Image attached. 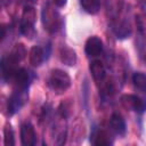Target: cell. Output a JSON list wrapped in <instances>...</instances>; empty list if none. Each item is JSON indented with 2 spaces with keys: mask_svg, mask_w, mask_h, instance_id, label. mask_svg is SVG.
<instances>
[{
  "mask_svg": "<svg viewBox=\"0 0 146 146\" xmlns=\"http://www.w3.org/2000/svg\"><path fill=\"white\" fill-rule=\"evenodd\" d=\"M80 6L87 14L96 15L100 9V0H80Z\"/></svg>",
  "mask_w": 146,
  "mask_h": 146,
  "instance_id": "15",
  "label": "cell"
},
{
  "mask_svg": "<svg viewBox=\"0 0 146 146\" xmlns=\"http://www.w3.org/2000/svg\"><path fill=\"white\" fill-rule=\"evenodd\" d=\"M5 133V145H15V139H14V131L10 125H7L3 130Z\"/></svg>",
  "mask_w": 146,
  "mask_h": 146,
  "instance_id": "16",
  "label": "cell"
},
{
  "mask_svg": "<svg viewBox=\"0 0 146 146\" xmlns=\"http://www.w3.org/2000/svg\"><path fill=\"white\" fill-rule=\"evenodd\" d=\"M55 5L52 6L50 2H47L43 5L41 10L42 24L44 30H47L49 33H56L62 27V16L55 9Z\"/></svg>",
  "mask_w": 146,
  "mask_h": 146,
  "instance_id": "3",
  "label": "cell"
},
{
  "mask_svg": "<svg viewBox=\"0 0 146 146\" xmlns=\"http://www.w3.org/2000/svg\"><path fill=\"white\" fill-rule=\"evenodd\" d=\"M51 1H52V3H54L56 7H58V8L64 7V6L66 5V2H67V0H51Z\"/></svg>",
  "mask_w": 146,
  "mask_h": 146,
  "instance_id": "17",
  "label": "cell"
},
{
  "mask_svg": "<svg viewBox=\"0 0 146 146\" xmlns=\"http://www.w3.org/2000/svg\"><path fill=\"white\" fill-rule=\"evenodd\" d=\"M103 51H104V44H103V41L98 36L92 35L88 38L84 44V52L89 58L95 59L99 57L103 54Z\"/></svg>",
  "mask_w": 146,
  "mask_h": 146,
  "instance_id": "8",
  "label": "cell"
},
{
  "mask_svg": "<svg viewBox=\"0 0 146 146\" xmlns=\"http://www.w3.org/2000/svg\"><path fill=\"white\" fill-rule=\"evenodd\" d=\"M110 129L116 136H124L127 132V124L124 119L119 113H113L110 117Z\"/></svg>",
  "mask_w": 146,
  "mask_h": 146,
  "instance_id": "10",
  "label": "cell"
},
{
  "mask_svg": "<svg viewBox=\"0 0 146 146\" xmlns=\"http://www.w3.org/2000/svg\"><path fill=\"white\" fill-rule=\"evenodd\" d=\"M131 80L133 88L140 94H143L144 97L146 98V74L143 72H135L132 74Z\"/></svg>",
  "mask_w": 146,
  "mask_h": 146,
  "instance_id": "13",
  "label": "cell"
},
{
  "mask_svg": "<svg viewBox=\"0 0 146 146\" xmlns=\"http://www.w3.org/2000/svg\"><path fill=\"white\" fill-rule=\"evenodd\" d=\"M90 140L95 145H110L112 143L110 140V135L105 130H98V129H94Z\"/></svg>",
  "mask_w": 146,
  "mask_h": 146,
  "instance_id": "14",
  "label": "cell"
},
{
  "mask_svg": "<svg viewBox=\"0 0 146 146\" xmlns=\"http://www.w3.org/2000/svg\"><path fill=\"white\" fill-rule=\"evenodd\" d=\"M47 86L56 94H63L71 87V78L67 72L60 68H54L47 78Z\"/></svg>",
  "mask_w": 146,
  "mask_h": 146,
  "instance_id": "2",
  "label": "cell"
},
{
  "mask_svg": "<svg viewBox=\"0 0 146 146\" xmlns=\"http://www.w3.org/2000/svg\"><path fill=\"white\" fill-rule=\"evenodd\" d=\"M49 55H50V44H47L46 47L33 46L29 52V59L33 66H40L44 60L49 58Z\"/></svg>",
  "mask_w": 146,
  "mask_h": 146,
  "instance_id": "7",
  "label": "cell"
},
{
  "mask_svg": "<svg viewBox=\"0 0 146 146\" xmlns=\"http://www.w3.org/2000/svg\"><path fill=\"white\" fill-rule=\"evenodd\" d=\"M89 70H90V73H91V75L96 82H103L105 80L107 72H106V67L102 60L95 58L90 63Z\"/></svg>",
  "mask_w": 146,
  "mask_h": 146,
  "instance_id": "11",
  "label": "cell"
},
{
  "mask_svg": "<svg viewBox=\"0 0 146 146\" xmlns=\"http://www.w3.org/2000/svg\"><path fill=\"white\" fill-rule=\"evenodd\" d=\"M59 59L62 63L68 65V66H73L76 63V52L74 49L67 47V46H62L59 49Z\"/></svg>",
  "mask_w": 146,
  "mask_h": 146,
  "instance_id": "12",
  "label": "cell"
},
{
  "mask_svg": "<svg viewBox=\"0 0 146 146\" xmlns=\"http://www.w3.org/2000/svg\"><path fill=\"white\" fill-rule=\"evenodd\" d=\"M21 141L24 146H33L36 144V133L34 127L30 122H25L21 127Z\"/></svg>",
  "mask_w": 146,
  "mask_h": 146,
  "instance_id": "9",
  "label": "cell"
},
{
  "mask_svg": "<svg viewBox=\"0 0 146 146\" xmlns=\"http://www.w3.org/2000/svg\"><path fill=\"white\" fill-rule=\"evenodd\" d=\"M35 18L36 16H35V9L33 6V2L27 0L24 6L21 23H19V32L26 38L32 39L35 34V29H34Z\"/></svg>",
  "mask_w": 146,
  "mask_h": 146,
  "instance_id": "4",
  "label": "cell"
},
{
  "mask_svg": "<svg viewBox=\"0 0 146 146\" xmlns=\"http://www.w3.org/2000/svg\"><path fill=\"white\" fill-rule=\"evenodd\" d=\"M29 89H23V88H15L11 96L8 99V106H7V114L8 115H14L17 113L23 105L25 104L27 99V91Z\"/></svg>",
  "mask_w": 146,
  "mask_h": 146,
  "instance_id": "5",
  "label": "cell"
},
{
  "mask_svg": "<svg viewBox=\"0 0 146 146\" xmlns=\"http://www.w3.org/2000/svg\"><path fill=\"white\" fill-rule=\"evenodd\" d=\"M26 50L23 44H16L7 57H2L1 60V73L5 81H10L15 72L19 68L17 64L24 58Z\"/></svg>",
  "mask_w": 146,
  "mask_h": 146,
  "instance_id": "1",
  "label": "cell"
},
{
  "mask_svg": "<svg viewBox=\"0 0 146 146\" xmlns=\"http://www.w3.org/2000/svg\"><path fill=\"white\" fill-rule=\"evenodd\" d=\"M121 103L127 110L137 112L139 114H141L146 111V98H141L140 96L135 95V94L122 95Z\"/></svg>",
  "mask_w": 146,
  "mask_h": 146,
  "instance_id": "6",
  "label": "cell"
}]
</instances>
